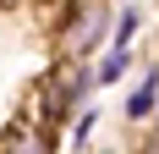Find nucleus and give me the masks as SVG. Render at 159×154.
Listing matches in <instances>:
<instances>
[{"label":"nucleus","instance_id":"nucleus-9","mask_svg":"<svg viewBox=\"0 0 159 154\" xmlns=\"http://www.w3.org/2000/svg\"><path fill=\"white\" fill-rule=\"evenodd\" d=\"M11 6H22V0H0V11H11Z\"/></svg>","mask_w":159,"mask_h":154},{"label":"nucleus","instance_id":"nucleus-4","mask_svg":"<svg viewBox=\"0 0 159 154\" xmlns=\"http://www.w3.org/2000/svg\"><path fill=\"white\" fill-rule=\"evenodd\" d=\"M154 116H159V66H148V72H143V83L126 94V121H137V127H143V121H154Z\"/></svg>","mask_w":159,"mask_h":154},{"label":"nucleus","instance_id":"nucleus-5","mask_svg":"<svg viewBox=\"0 0 159 154\" xmlns=\"http://www.w3.org/2000/svg\"><path fill=\"white\" fill-rule=\"evenodd\" d=\"M126 72H132V50H104V55H99V66H93L99 88H104V83H121Z\"/></svg>","mask_w":159,"mask_h":154},{"label":"nucleus","instance_id":"nucleus-6","mask_svg":"<svg viewBox=\"0 0 159 154\" xmlns=\"http://www.w3.org/2000/svg\"><path fill=\"white\" fill-rule=\"evenodd\" d=\"M137 28H143V11H115V22H110V50H132V39H137Z\"/></svg>","mask_w":159,"mask_h":154},{"label":"nucleus","instance_id":"nucleus-3","mask_svg":"<svg viewBox=\"0 0 159 154\" xmlns=\"http://www.w3.org/2000/svg\"><path fill=\"white\" fill-rule=\"evenodd\" d=\"M61 149V132H49V127H39V121H11L6 132H0V154H55Z\"/></svg>","mask_w":159,"mask_h":154},{"label":"nucleus","instance_id":"nucleus-11","mask_svg":"<svg viewBox=\"0 0 159 154\" xmlns=\"http://www.w3.org/2000/svg\"><path fill=\"white\" fill-rule=\"evenodd\" d=\"M104 6H110V0H104Z\"/></svg>","mask_w":159,"mask_h":154},{"label":"nucleus","instance_id":"nucleus-7","mask_svg":"<svg viewBox=\"0 0 159 154\" xmlns=\"http://www.w3.org/2000/svg\"><path fill=\"white\" fill-rule=\"evenodd\" d=\"M88 132H93V110H82V116H77V127H71V138L82 143V138H88Z\"/></svg>","mask_w":159,"mask_h":154},{"label":"nucleus","instance_id":"nucleus-8","mask_svg":"<svg viewBox=\"0 0 159 154\" xmlns=\"http://www.w3.org/2000/svg\"><path fill=\"white\" fill-rule=\"evenodd\" d=\"M137 154H159V138H154V132H148V143H143Z\"/></svg>","mask_w":159,"mask_h":154},{"label":"nucleus","instance_id":"nucleus-2","mask_svg":"<svg viewBox=\"0 0 159 154\" xmlns=\"http://www.w3.org/2000/svg\"><path fill=\"white\" fill-rule=\"evenodd\" d=\"M110 6L104 0H77L66 22H55V50H61V61H88L99 55V44L110 39Z\"/></svg>","mask_w":159,"mask_h":154},{"label":"nucleus","instance_id":"nucleus-1","mask_svg":"<svg viewBox=\"0 0 159 154\" xmlns=\"http://www.w3.org/2000/svg\"><path fill=\"white\" fill-rule=\"evenodd\" d=\"M93 83L99 77H93L88 61H66V66H55V72H44L33 83V94H28V121L61 132V127L71 121V110H82V99L93 94Z\"/></svg>","mask_w":159,"mask_h":154},{"label":"nucleus","instance_id":"nucleus-10","mask_svg":"<svg viewBox=\"0 0 159 154\" xmlns=\"http://www.w3.org/2000/svg\"><path fill=\"white\" fill-rule=\"evenodd\" d=\"M154 138H159V116H154Z\"/></svg>","mask_w":159,"mask_h":154}]
</instances>
